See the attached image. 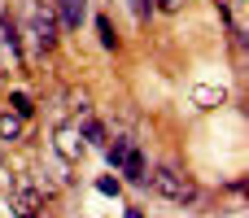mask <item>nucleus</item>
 <instances>
[{"label": "nucleus", "mask_w": 249, "mask_h": 218, "mask_svg": "<svg viewBox=\"0 0 249 218\" xmlns=\"http://www.w3.org/2000/svg\"><path fill=\"white\" fill-rule=\"evenodd\" d=\"M144 184H149L158 197L175 201V205H197V197H201L197 179H193V175H184L179 166H153V170L144 175Z\"/></svg>", "instance_id": "1"}, {"label": "nucleus", "mask_w": 249, "mask_h": 218, "mask_svg": "<svg viewBox=\"0 0 249 218\" xmlns=\"http://www.w3.org/2000/svg\"><path fill=\"white\" fill-rule=\"evenodd\" d=\"M57 31H61V26H57L53 4H44V0H39V4H35V13H31V31H26V35H31V44H35V52H48V48L57 44Z\"/></svg>", "instance_id": "2"}, {"label": "nucleus", "mask_w": 249, "mask_h": 218, "mask_svg": "<svg viewBox=\"0 0 249 218\" xmlns=\"http://www.w3.org/2000/svg\"><path fill=\"white\" fill-rule=\"evenodd\" d=\"M9 210L18 218H48V214H39V210H44V197H39L35 188H18V192L9 197Z\"/></svg>", "instance_id": "3"}, {"label": "nucleus", "mask_w": 249, "mask_h": 218, "mask_svg": "<svg viewBox=\"0 0 249 218\" xmlns=\"http://www.w3.org/2000/svg\"><path fill=\"white\" fill-rule=\"evenodd\" d=\"M53 149H57V157H61V162H79L88 144H83V135H79L74 127H61V131L53 135Z\"/></svg>", "instance_id": "4"}, {"label": "nucleus", "mask_w": 249, "mask_h": 218, "mask_svg": "<svg viewBox=\"0 0 249 218\" xmlns=\"http://www.w3.org/2000/svg\"><path fill=\"white\" fill-rule=\"evenodd\" d=\"M57 26L61 31H79V22L88 17V0H57Z\"/></svg>", "instance_id": "5"}, {"label": "nucleus", "mask_w": 249, "mask_h": 218, "mask_svg": "<svg viewBox=\"0 0 249 218\" xmlns=\"http://www.w3.org/2000/svg\"><path fill=\"white\" fill-rule=\"evenodd\" d=\"M114 170H118L127 184H144V175H149V166H144V157H140V149H136V144L123 153V162H118Z\"/></svg>", "instance_id": "6"}, {"label": "nucleus", "mask_w": 249, "mask_h": 218, "mask_svg": "<svg viewBox=\"0 0 249 218\" xmlns=\"http://www.w3.org/2000/svg\"><path fill=\"white\" fill-rule=\"evenodd\" d=\"M0 44H9V52H13L18 61H26V57H22V31H18V17H13V13H0Z\"/></svg>", "instance_id": "7"}, {"label": "nucleus", "mask_w": 249, "mask_h": 218, "mask_svg": "<svg viewBox=\"0 0 249 218\" xmlns=\"http://www.w3.org/2000/svg\"><path fill=\"white\" fill-rule=\"evenodd\" d=\"M74 131H79V135H83V144H92V149H105V144H109V140H105V127H101L96 118H83Z\"/></svg>", "instance_id": "8"}, {"label": "nucleus", "mask_w": 249, "mask_h": 218, "mask_svg": "<svg viewBox=\"0 0 249 218\" xmlns=\"http://www.w3.org/2000/svg\"><path fill=\"white\" fill-rule=\"evenodd\" d=\"M22 131H26V118H18L13 109H4L0 114V140H22Z\"/></svg>", "instance_id": "9"}, {"label": "nucleus", "mask_w": 249, "mask_h": 218, "mask_svg": "<svg viewBox=\"0 0 249 218\" xmlns=\"http://www.w3.org/2000/svg\"><path fill=\"white\" fill-rule=\"evenodd\" d=\"M96 35H101V48H118V35H114V22L101 13L96 17Z\"/></svg>", "instance_id": "10"}, {"label": "nucleus", "mask_w": 249, "mask_h": 218, "mask_svg": "<svg viewBox=\"0 0 249 218\" xmlns=\"http://www.w3.org/2000/svg\"><path fill=\"white\" fill-rule=\"evenodd\" d=\"M9 109H13L18 118H31V114H35V105H31L26 92H9Z\"/></svg>", "instance_id": "11"}, {"label": "nucleus", "mask_w": 249, "mask_h": 218, "mask_svg": "<svg viewBox=\"0 0 249 218\" xmlns=\"http://www.w3.org/2000/svg\"><path fill=\"white\" fill-rule=\"evenodd\" d=\"M96 192H105V197H118V192H123V179H109V175H101V179H96Z\"/></svg>", "instance_id": "12"}, {"label": "nucleus", "mask_w": 249, "mask_h": 218, "mask_svg": "<svg viewBox=\"0 0 249 218\" xmlns=\"http://www.w3.org/2000/svg\"><path fill=\"white\" fill-rule=\"evenodd\" d=\"M131 13H136V22H149L153 17V0H131Z\"/></svg>", "instance_id": "13"}, {"label": "nucleus", "mask_w": 249, "mask_h": 218, "mask_svg": "<svg viewBox=\"0 0 249 218\" xmlns=\"http://www.w3.org/2000/svg\"><path fill=\"white\" fill-rule=\"evenodd\" d=\"M188 0H153V9H162V13H179Z\"/></svg>", "instance_id": "14"}, {"label": "nucleus", "mask_w": 249, "mask_h": 218, "mask_svg": "<svg viewBox=\"0 0 249 218\" xmlns=\"http://www.w3.org/2000/svg\"><path fill=\"white\" fill-rule=\"evenodd\" d=\"M127 218H144V210H127Z\"/></svg>", "instance_id": "15"}, {"label": "nucleus", "mask_w": 249, "mask_h": 218, "mask_svg": "<svg viewBox=\"0 0 249 218\" xmlns=\"http://www.w3.org/2000/svg\"><path fill=\"white\" fill-rule=\"evenodd\" d=\"M0 79H4V66H0Z\"/></svg>", "instance_id": "16"}]
</instances>
